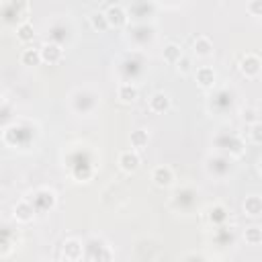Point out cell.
Listing matches in <instances>:
<instances>
[{
    "label": "cell",
    "instance_id": "20",
    "mask_svg": "<svg viewBox=\"0 0 262 262\" xmlns=\"http://www.w3.org/2000/svg\"><path fill=\"white\" fill-rule=\"evenodd\" d=\"M250 136H252V142H254V144H260V142H262V136H260V123H254V125H252Z\"/></svg>",
    "mask_w": 262,
    "mask_h": 262
},
{
    "label": "cell",
    "instance_id": "10",
    "mask_svg": "<svg viewBox=\"0 0 262 262\" xmlns=\"http://www.w3.org/2000/svg\"><path fill=\"white\" fill-rule=\"evenodd\" d=\"M194 53L199 55V57H209L213 53V45L207 37H199L194 41Z\"/></svg>",
    "mask_w": 262,
    "mask_h": 262
},
{
    "label": "cell",
    "instance_id": "1",
    "mask_svg": "<svg viewBox=\"0 0 262 262\" xmlns=\"http://www.w3.org/2000/svg\"><path fill=\"white\" fill-rule=\"evenodd\" d=\"M105 17H107V23H109V27H123L125 23H127V15H125V11H123V7H119V5H113V7H109V11L105 13Z\"/></svg>",
    "mask_w": 262,
    "mask_h": 262
},
{
    "label": "cell",
    "instance_id": "5",
    "mask_svg": "<svg viewBox=\"0 0 262 262\" xmlns=\"http://www.w3.org/2000/svg\"><path fill=\"white\" fill-rule=\"evenodd\" d=\"M240 70H242L246 76H250V78L258 76V72H260V59H258L256 55H246V57L242 59V63H240Z\"/></svg>",
    "mask_w": 262,
    "mask_h": 262
},
{
    "label": "cell",
    "instance_id": "2",
    "mask_svg": "<svg viewBox=\"0 0 262 262\" xmlns=\"http://www.w3.org/2000/svg\"><path fill=\"white\" fill-rule=\"evenodd\" d=\"M39 55H41V61L45 63H57L61 59V47L55 43H45L39 49Z\"/></svg>",
    "mask_w": 262,
    "mask_h": 262
},
{
    "label": "cell",
    "instance_id": "11",
    "mask_svg": "<svg viewBox=\"0 0 262 262\" xmlns=\"http://www.w3.org/2000/svg\"><path fill=\"white\" fill-rule=\"evenodd\" d=\"M244 209H246V213L248 215H252V217H256V215H260L262 213V201H260V196H248L246 199V203H244Z\"/></svg>",
    "mask_w": 262,
    "mask_h": 262
},
{
    "label": "cell",
    "instance_id": "15",
    "mask_svg": "<svg viewBox=\"0 0 262 262\" xmlns=\"http://www.w3.org/2000/svg\"><path fill=\"white\" fill-rule=\"evenodd\" d=\"M90 27L94 29V31H107L109 29V23H107V17L103 15V13H94L92 17H90Z\"/></svg>",
    "mask_w": 262,
    "mask_h": 262
},
{
    "label": "cell",
    "instance_id": "3",
    "mask_svg": "<svg viewBox=\"0 0 262 262\" xmlns=\"http://www.w3.org/2000/svg\"><path fill=\"white\" fill-rule=\"evenodd\" d=\"M119 166L125 172H136L140 168V156L136 152H123L119 156Z\"/></svg>",
    "mask_w": 262,
    "mask_h": 262
},
{
    "label": "cell",
    "instance_id": "12",
    "mask_svg": "<svg viewBox=\"0 0 262 262\" xmlns=\"http://www.w3.org/2000/svg\"><path fill=\"white\" fill-rule=\"evenodd\" d=\"M119 98L123 103H134L138 98V88L131 84H121L119 86Z\"/></svg>",
    "mask_w": 262,
    "mask_h": 262
},
{
    "label": "cell",
    "instance_id": "13",
    "mask_svg": "<svg viewBox=\"0 0 262 262\" xmlns=\"http://www.w3.org/2000/svg\"><path fill=\"white\" fill-rule=\"evenodd\" d=\"M148 131H144V129H138V131H134L131 134V146H134L136 150H144L146 146H148Z\"/></svg>",
    "mask_w": 262,
    "mask_h": 262
},
{
    "label": "cell",
    "instance_id": "16",
    "mask_svg": "<svg viewBox=\"0 0 262 262\" xmlns=\"http://www.w3.org/2000/svg\"><path fill=\"white\" fill-rule=\"evenodd\" d=\"M21 61L25 66H37L41 61V55H39V49H25L23 55H21Z\"/></svg>",
    "mask_w": 262,
    "mask_h": 262
},
{
    "label": "cell",
    "instance_id": "14",
    "mask_svg": "<svg viewBox=\"0 0 262 262\" xmlns=\"http://www.w3.org/2000/svg\"><path fill=\"white\" fill-rule=\"evenodd\" d=\"M180 57H182V51H180V47H178V45L170 43V45L164 47V59H166L168 63H176Z\"/></svg>",
    "mask_w": 262,
    "mask_h": 262
},
{
    "label": "cell",
    "instance_id": "18",
    "mask_svg": "<svg viewBox=\"0 0 262 262\" xmlns=\"http://www.w3.org/2000/svg\"><path fill=\"white\" fill-rule=\"evenodd\" d=\"M33 35H35V33H33V25H29V23H23L19 29H17V37L21 39V41H31L33 39Z\"/></svg>",
    "mask_w": 262,
    "mask_h": 262
},
{
    "label": "cell",
    "instance_id": "19",
    "mask_svg": "<svg viewBox=\"0 0 262 262\" xmlns=\"http://www.w3.org/2000/svg\"><path fill=\"white\" fill-rule=\"evenodd\" d=\"M209 217H211V221H215V223H221L223 219H225V209L223 207H213L211 211H209Z\"/></svg>",
    "mask_w": 262,
    "mask_h": 262
},
{
    "label": "cell",
    "instance_id": "6",
    "mask_svg": "<svg viewBox=\"0 0 262 262\" xmlns=\"http://www.w3.org/2000/svg\"><path fill=\"white\" fill-rule=\"evenodd\" d=\"M168 107H170V98L164 94V92H156L150 98V109L154 113H164V111H168Z\"/></svg>",
    "mask_w": 262,
    "mask_h": 262
},
{
    "label": "cell",
    "instance_id": "7",
    "mask_svg": "<svg viewBox=\"0 0 262 262\" xmlns=\"http://www.w3.org/2000/svg\"><path fill=\"white\" fill-rule=\"evenodd\" d=\"M33 215H35V209H33V205L29 203V201H19L17 203V207H15V217L19 219V221H31L33 219Z\"/></svg>",
    "mask_w": 262,
    "mask_h": 262
},
{
    "label": "cell",
    "instance_id": "22",
    "mask_svg": "<svg viewBox=\"0 0 262 262\" xmlns=\"http://www.w3.org/2000/svg\"><path fill=\"white\" fill-rule=\"evenodd\" d=\"M248 11H250L254 17H260V0H256V3H252V5L248 7Z\"/></svg>",
    "mask_w": 262,
    "mask_h": 262
},
{
    "label": "cell",
    "instance_id": "17",
    "mask_svg": "<svg viewBox=\"0 0 262 262\" xmlns=\"http://www.w3.org/2000/svg\"><path fill=\"white\" fill-rule=\"evenodd\" d=\"M244 236H246V242H248L250 246H258V244L262 242V229L256 227V225H252V227L246 229Z\"/></svg>",
    "mask_w": 262,
    "mask_h": 262
},
{
    "label": "cell",
    "instance_id": "21",
    "mask_svg": "<svg viewBox=\"0 0 262 262\" xmlns=\"http://www.w3.org/2000/svg\"><path fill=\"white\" fill-rule=\"evenodd\" d=\"M176 63H178V70H182V72H188V70H190V61H188L186 57H180Z\"/></svg>",
    "mask_w": 262,
    "mask_h": 262
},
{
    "label": "cell",
    "instance_id": "9",
    "mask_svg": "<svg viewBox=\"0 0 262 262\" xmlns=\"http://www.w3.org/2000/svg\"><path fill=\"white\" fill-rule=\"evenodd\" d=\"M63 256L70 258V260H78L82 256V246L78 240H68L63 244Z\"/></svg>",
    "mask_w": 262,
    "mask_h": 262
},
{
    "label": "cell",
    "instance_id": "4",
    "mask_svg": "<svg viewBox=\"0 0 262 262\" xmlns=\"http://www.w3.org/2000/svg\"><path fill=\"white\" fill-rule=\"evenodd\" d=\"M152 180L158 184V186H170L172 180H174V174L168 166H158L154 172H152Z\"/></svg>",
    "mask_w": 262,
    "mask_h": 262
},
{
    "label": "cell",
    "instance_id": "8",
    "mask_svg": "<svg viewBox=\"0 0 262 262\" xmlns=\"http://www.w3.org/2000/svg\"><path fill=\"white\" fill-rule=\"evenodd\" d=\"M196 82H199L203 88H209L215 84V72L213 68H207V66H203V68L196 70Z\"/></svg>",
    "mask_w": 262,
    "mask_h": 262
}]
</instances>
